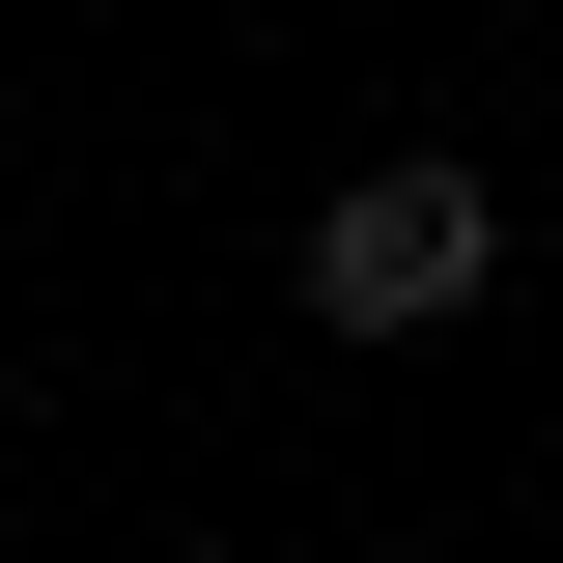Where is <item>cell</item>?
I'll list each match as a JSON object with an SVG mask.
<instances>
[{
	"mask_svg": "<svg viewBox=\"0 0 563 563\" xmlns=\"http://www.w3.org/2000/svg\"><path fill=\"white\" fill-rule=\"evenodd\" d=\"M479 254H507V198H479V169H366V198H310V310H339V339L479 310Z\"/></svg>",
	"mask_w": 563,
	"mask_h": 563,
	"instance_id": "1",
	"label": "cell"
}]
</instances>
